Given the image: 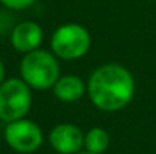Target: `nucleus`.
I'll list each match as a JSON object with an SVG mask.
<instances>
[{
  "label": "nucleus",
  "mask_w": 156,
  "mask_h": 154,
  "mask_svg": "<svg viewBox=\"0 0 156 154\" xmlns=\"http://www.w3.org/2000/svg\"><path fill=\"white\" fill-rule=\"evenodd\" d=\"M87 91L97 109L117 112L132 101L135 95V79L127 68L118 63H106L91 74Z\"/></svg>",
  "instance_id": "nucleus-1"
},
{
  "label": "nucleus",
  "mask_w": 156,
  "mask_h": 154,
  "mask_svg": "<svg viewBox=\"0 0 156 154\" xmlns=\"http://www.w3.org/2000/svg\"><path fill=\"white\" fill-rule=\"evenodd\" d=\"M20 74L30 88L46 91L53 88L59 79V63L49 51L37 49L24 53L20 63Z\"/></svg>",
  "instance_id": "nucleus-2"
},
{
  "label": "nucleus",
  "mask_w": 156,
  "mask_h": 154,
  "mask_svg": "<svg viewBox=\"0 0 156 154\" xmlns=\"http://www.w3.org/2000/svg\"><path fill=\"white\" fill-rule=\"evenodd\" d=\"M50 46L58 57L64 60H74L88 53L91 36L83 26L77 23H67L53 32Z\"/></svg>",
  "instance_id": "nucleus-3"
},
{
  "label": "nucleus",
  "mask_w": 156,
  "mask_h": 154,
  "mask_svg": "<svg viewBox=\"0 0 156 154\" xmlns=\"http://www.w3.org/2000/svg\"><path fill=\"white\" fill-rule=\"evenodd\" d=\"M32 106L30 86L23 79H9L0 85V119L12 122L26 116Z\"/></svg>",
  "instance_id": "nucleus-4"
},
{
  "label": "nucleus",
  "mask_w": 156,
  "mask_h": 154,
  "mask_svg": "<svg viewBox=\"0 0 156 154\" xmlns=\"http://www.w3.org/2000/svg\"><path fill=\"white\" fill-rule=\"evenodd\" d=\"M5 139L8 145L17 153H34L43 144L41 128L29 119H17L8 122L5 128Z\"/></svg>",
  "instance_id": "nucleus-5"
},
{
  "label": "nucleus",
  "mask_w": 156,
  "mask_h": 154,
  "mask_svg": "<svg viewBox=\"0 0 156 154\" xmlns=\"http://www.w3.org/2000/svg\"><path fill=\"white\" fill-rule=\"evenodd\" d=\"M83 133L73 124H59L50 132V145L59 154H76L83 147Z\"/></svg>",
  "instance_id": "nucleus-6"
},
{
  "label": "nucleus",
  "mask_w": 156,
  "mask_h": 154,
  "mask_svg": "<svg viewBox=\"0 0 156 154\" xmlns=\"http://www.w3.org/2000/svg\"><path fill=\"white\" fill-rule=\"evenodd\" d=\"M43 41V29L34 21H23L14 27L11 43L14 49L21 53L37 50Z\"/></svg>",
  "instance_id": "nucleus-7"
},
{
  "label": "nucleus",
  "mask_w": 156,
  "mask_h": 154,
  "mask_svg": "<svg viewBox=\"0 0 156 154\" xmlns=\"http://www.w3.org/2000/svg\"><path fill=\"white\" fill-rule=\"evenodd\" d=\"M87 86L83 80L77 76H62L53 85V94L58 100L65 103L77 101L83 97Z\"/></svg>",
  "instance_id": "nucleus-8"
},
{
  "label": "nucleus",
  "mask_w": 156,
  "mask_h": 154,
  "mask_svg": "<svg viewBox=\"0 0 156 154\" xmlns=\"http://www.w3.org/2000/svg\"><path fill=\"white\" fill-rule=\"evenodd\" d=\"M83 147L87 148L88 153L93 154H103L109 147V135L106 130L100 127L91 128L83 139Z\"/></svg>",
  "instance_id": "nucleus-9"
},
{
  "label": "nucleus",
  "mask_w": 156,
  "mask_h": 154,
  "mask_svg": "<svg viewBox=\"0 0 156 154\" xmlns=\"http://www.w3.org/2000/svg\"><path fill=\"white\" fill-rule=\"evenodd\" d=\"M0 3L11 11H23L35 3V0H0Z\"/></svg>",
  "instance_id": "nucleus-10"
},
{
  "label": "nucleus",
  "mask_w": 156,
  "mask_h": 154,
  "mask_svg": "<svg viewBox=\"0 0 156 154\" xmlns=\"http://www.w3.org/2000/svg\"><path fill=\"white\" fill-rule=\"evenodd\" d=\"M3 77H5V67H3V63L0 60V85L3 83Z\"/></svg>",
  "instance_id": "nucleus-11"
},
{
  "label": "nucleus",
  "mask_w": 156,
  "mask_h": 154,
  "mask_svg": "<svg viewBox=\"0 0 156 154\" xmlns=\"http://www.w3.org/2000/svg\"><path fill=\"white\" fill-rule=\"evenodd\" d=\"M76 154H93V153H88V151H83V153H80V151H79V153H76Z\"/></svg>",
  "instance_id": "nucleus-12"
}]
</instances>
